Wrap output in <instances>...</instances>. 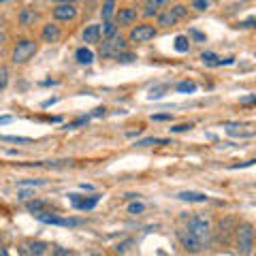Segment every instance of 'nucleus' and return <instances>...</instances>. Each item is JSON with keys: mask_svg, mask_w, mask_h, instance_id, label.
<instances>
[{"mask_svg": "<svg viewBox=\"0 0 256 256\" xmlns=\"http://www.w3.org/2000/svg\"><path fill=\"white\" fill-rule=\"evenodd\" d=\"M166 92V86H158V88H152L150 94H148V100H160Z\"/></svg>", "mask_w": 256, "mask_h": 256, "instance_id": "obj_21", "label": "nucleus"}, {"mask_svg": "<svg viewBox=\"0 0 256 256\" xmlns=\"http://www.w3.org/2000/svg\"><path fill=\"white\" fill-rule=\"evenodd\" d=\"M20 24L22 26H32V24L36 22V13L32 11V9H22V13H20Z\"/></svg>", "mask_w": 256, "mask_h": 256, "instance_id": "obj_17", "label": "nucleus"}, {"mask_svg": "<svg viewBox=\"0 0 256 256\" xmlns=\"http://www.w3.org/2000/svg\"><path fill=\"white\" fill-rule=\"evenodd\" d=\"M114 13H116V0H105V4H102V11H100V15H102V20H111L114 18Z\"/></svg>", "mask_w": 256, "mask_h": 256, "instance_id": "obj_18", "label": "nucleus"}, {"mask_svg": "<svg viewBox=\"0 0 256 256\" xmlns=\"http://www.w3.org/2000/svg\"><path fill=\"white\" fill-rule=\"evenodd\" d=\"M36 50H38L36 41H32V38H22V41L13 47V54H11L13 64H26L32 56L36 54Z\"/></svg>", "mask_w": 256, "mask_h": 256, "instance_id": "obj_2", "label": "nucleus"}, {"mask_svg": "<svg viewBox=\"0 0 256 256\" xmlns=\"http://www.w3.org/2000/svg\"><path fill=\"white\" fill-rule=\"evenodd\" d=\"M43 180H20L18 186H43Z\"/></svg>", "mask_w": 256, "mask_h": 256, "instance_id": "obj_30", "label": "nucleus"}, {"mask_svg": "<svg viewBox=\"0 0 256 256\" xmlns=\"http://www.w3.org/2000/svg\"><path fill=\"white\" fill-rule=\"evenodd\" d=\"M75 60L79 64H92L94 62V54H92V50H88V47H79V50L75 52Z\"/></svg>", "mask_w": 256, "mask_h": 256, "instance_id": "obj_16", "label": "nucleus"}, {"mask_svg": "<svg viewBox=\"0 0 256 256\" xmlns=\"http://www.w3.org/2000/svg\"><path fill=\"white\" fill-rule=\"evenodd\" d=\"M180 201H188V203H207V196L205 192H194V190H184L178 194Z\"/></svg>", "mask_w": 256, "mask_h": 256, "instance_id": "obj_13", "label": "nucleus"}, {"mask_svg": "<svg viewBox=\"0 0 256 256\" xmlns=\"http://www.w3.org/2000/svg\"><path fill=\"white\" fill-rule=\"evenodd\" d=\"M242 102H244V105H250V102H256V96H244Z\"/></svg>", "mask_w": 256, "mask_h": 256, "instance_id": "obj_39", "label": "nucleus"}, {"mask_svg": "<svg viewBox=\"0 0 256 256\" xmlns=\"http://www.w3.org/2000/svg\"><path fill=\"white\" fill-rule=\"evenodd\" d=\"M56 100H58V98H50V100H45V102H43V107H50V105H54Z\"/></svg>", "mask_w": 256, "mask_h": 256, "instance_id": "obj_42", "label": "nucleus"}, {"mask_svg": "<svg viewBox=\"0 0 256 256\" xmlns=\"http://www.w3.org/2000/svg\"><path fill=\"white\" fill-rule=\"evenodd\" d=\"M0 2H6V0H0Z\"/></svg>", "mask_w": 256, "mask_h": 256, "instance_id": "obj_45", "label": "nucleus"}, {"mask_svg": "<svg viewBox=\"0 0 256 256\" xmlns=\"http://www.w3.org/2000/svg\"><path fill=\"white\" fill-rule=\"evenodd\" d=\"M237 28H256V18H248L237 24Z\"/></svg>", "mask_w": 256, "mask_h": 256, "instance_id": "obj_32", "label": "nucleus"}, {"mask_svg": "<svg viewBox=\"0 0 256 256\" xmlns=\"http://www.w3.org/2000/svg\"><path fill=\"white\" fill-rule=\"evenodd\" d=\"M201 60H203L205 64H214V66H216V62H218L220 58H218V56H216L214 52H203V54H201Z\"/></svg>", "mask_w": 256, "mask_h": 256, "instance_id": "obj_27", "label": "nucleus"}, {"mask_svg": "<svg viewBox=\"0 0 256 256\" xmlns=\"http://www.w3.org/2000/svg\"><path fill=\"white\" fill-rule=\"evenodd\" d=\"M2 141H11V143H30L28 137H11V134H4Z\"/></svg>", "mask_w": 256, "mask_h": 256, "instance_id": "obj_33", "label": "nucleus"}, {"mask_svg": "<svg viewBox=\"0 0 256 256\" xmlns=\"http://www.w3.org/2000/svg\"><path fill=\"white\" fill-rule=\"evenodd\" d=\"M0 256H11V254L6 252V250H0Z\"/></svg>", "mask_w": 256, "mask_h": 256, "instance_id": "obj_44", "label": "nucleus"}, {"mask_svg": "<svg viewBox=\"0 0 256 256\" xmlns=\"http://www.w3.org/2000/svg\"><path fill=\"white\" fill-rule=\"evenodd\" d=\"M178 237H180V242H182V246L186 248V250H190V252H201V250H203V246L198 244L196 239L192 237L190 233H186V230H184V228H182L180 233H178Z\"/></svg>", "mask_w": 256, "mask_h": 256, "instance_id": "obj_11", "label": "nucleus"}, {"mask_svg": "<svg viewBox=\"0 0 256 256\" xmlns=\"http://www.w3.org/2000/svg\"><path fill=\"white\" fill-rule=\"evenodd\" d=\"M237 248L239 252H242V256H248L252 252L254 248V230L250 224H242V226L237 228Z\"/></svg>", "mask_w": 256, "mask_h": 256, "instance_id": "obj_6", "label": "nucleus"}, {"mask_svg": "<svg viewBox=\"0 0 256 256\" xmlns=\"http://www.w3.org/2000/svg\"><path fill=\"white\" fill-rule=\"evenodd\" d=\"M143 2H146V9L158 11V9H162V6L169 4V0H143Z\"/></svg>", "mask_w": 256, "mask_h": 256, "instance_id": "obj_23", "label": "nucleus"}, {"mask_svg": "<svg viewBox=\"0 0 256 256\" xmlns=\"http://www.w3.org/2000/svg\"><path fill=\"white\" fill-rule=\"evenodd\" d=\"M137 22V9L132 6H124V9L118 11V24L120 26H130V24Z\"/></svg>", "mask_w": 256, "mask_h": 256, "instance_id": "obj_12", "label": "nucleus"}, {"mask_svg": "<svg viewBox=\"0 0 256 256\" xmlns=\"http://www.w3.org/2000/svg\"><path fill=\"white\" fill-rule=\"evenodd\" d=\"M192 6H194L196 11H205L207 6H210V0H192Z\"/></svg>", "mask_w": 256, "mask_h": 256, "instance_id": "obj_31", "label": "nucleus"}, {"mask_svg": "<svg viewBox=\"0 0 256 256\" xmlns=\"http://www.w3.org/2000/svg\"><path fill=\"white\" fill-rule=\"evenodd\" d=\"M75 18H77L75 4H58L54 9V20H58V22H73Z\"/></svg>", "mask_w": 256, "mask_h": 256, "instance_id": "obj_10", "label": "nucleus"}, {"mask_svg": "<svg viewBox=\"0 0 256 256\" xmlns=\"http://www.w3.org/2000/svg\"><path fill=\"white\" fill-rule=\"evenodd\" d=\"M116 32H118V26H116V24L111 22V20H107V22H105V24H102V26H100V34H105V38L114 36Z\"/></svg>", "mask_w": 256, "mask_h": 256, "instance_id": "obj_20", "label": "nucleus"}, {"mask_svg": "<svg viewBox=\"0 0 256 256\" xmlns=\"http://www.w3.org/2000/svg\"><path fill=\"white\" fill-rule=\"evenodd\" d=\"M175 50H178L180 54L188 52V50H190V41H188V36H184V34L175 36Z\"/></svg>", "mask_w": 256, "mask_h": 256, "instance_id": "obj_19", "label": "nucleus"}, {"mask_svg": "<svg viewBox=\"0 0 256 256\" xmlns=\"http://www.w3.org/2000/svg\"><path fill=\"white\" fill-rule=\"evenodd\" d=\"M171 118H173L171 114H156V116H152L154 122H166V120H171Z\"/></svg>", "mask_w": 256, "mask_h": 256, "instance_id": "obj_35", "label": "nucleus"}, {"mask_svg": "<svg viewBox=\"0 0 256 256\" xmlns=\"http://www.w3.org/2000/svg\"><path fill=\"white\" fill-rule=\"evenodd\" d=\"M184 230H186V233H190L203 248L210 244L212 226H210V222H207L205 218H201V216H192V218L186 222V228H184Z\"/></svg>", "mask_w": 256, "mask_h": 256, "instance_id": "obj_1", "label": "nucleus"}, {"mask_svg": "<svg viewBox=\"0 0 256 256\" xmlns=\"http://www.w3.org/2000/svg\"><path fill=\"white\" fill-rule=\"evenodd\" d=\"M98 116H105V109L102 107H98V109H94L92 114H90V118H98Z\"/></svg>", "mask_w": 256, "mask_h": 256, "instance_id": "obj_38", "label": "nucleus"}, {"mask_svg": "<svg viewBox=\"0 0 256 256\" xmlns=\"http://www.w3.org/2000/svg\"><path fill=\"white\" fill-rule=\"evenodd\" d=\"M68 201L73 203V207H77V210H82V212H90L96 207V203L100 201V194H94L90 198H86V196H79V194H68Z\"/></svg>", "mask_w": 256, "mask_h": 256, "instance_id": "obj_9", "label": "nucleus"}, {"mask_svg": "<svg viewBox=\"0 0 256 256\" xmlns=\"http://www.w3.org/2000/svg\"><path fill=\"white\" fill-rule=\"evenodd\" d=\"M6 84H9V70L4 66H0V90H4Z\"/></svg>", "mask_w": 256, "mask_h": 256, "instance_id": "obj_29", "label": "nucleus"}, {"mask_svg": "<svg viewBox=\"0 0 256 256\" xmlns=\"http://www.w3.org/2000/svg\"><path fill=\"white\" fill-rule=\"evenodd\" d=\"M26 207H28V212L30 214H38V212H45V203L43 201H28L26 203Z\"/></svg>", "mask_w": 256, "mask_h": 256, "instance_id": "obj_24", "label": "nucleus"}, {"mask_svg": "<svg viewBox=\"0 0 256 256\" xmlns=\"http://www.w3.org/2000/svg\"><path fill=\"white\" fill-rule=\"evenodd\" d=\"M116 60H118V62H122V64H128V62L137 60V56H134V54H128V52H122V54H118V56H116Z\"/></svg>", "mask_w": 256, "mask_h": 256, "instance_id": "obj_28", "label": "nucleus"}, {"mask_svg": "<svg viewBox=\"0 0 256 256\" xmlns=\"http://www.w3.org/2000/svg\"><path fill=\"white\" fill-rule=\"evenodd\" d=\"M143 212H146V205H143V203H139V201H134V203H130V205H128V214H132V216L143 214Z\"/></svg>", "mask_w": 256, "mask_h": 256, "instance_id": "obj_26", "label": "nucleus"}, {"mask_svg": "<svg viewBox=\"0 0 256 256\" xmlns=\"http://www.w3.org/2000/svg\"><path fill=\"white\" fill-rule=\"evenodd\" d=\"M18 250H20V256H43L47 252V244L28 239V242H24Z\"/></svg>", "mask_w": 256, "mask_h": 256, "instance_id": "obj_8", "label": "nucleus"}, {"mask_svg": "<svg viewBox=\"0 0 256 256\" xmlns=\"http://www.w3.org/2000/svg\"><path fill=\"white\" fill-rule=\"evenodd\" d=\"M156 143H169L166 139H158V137H148V139H141V141H137L134 146H139V148H146V146H156Z\"/></svg>", "mask_w": 256, "mask_h": 256, "instance_id": "obj_22", "label": "nucleus"}, {"mask_svg": "<svg viewBox=\"0 0 256 256\" xmlns=\"http://www.w3.org/2000/svg\"><path fill=\"white\" fill-rule=\"evenodd\" d=\"M60 38V28L56 24H47L43 26V41L45 43H56Z\"/></svg>", "mask_w": 256, "mask_h": 256, "instance_id": "obj_15", "label": "nucleus"}, {"mask_svg": "<svg viewBox=\"0 0 256 256\" xmlns=\"http://www.w3.org/2000/svg\"><path fill=\"white\" fill-rule=\"evenodd\" d=\"M190 34L194 36L196 41H205V34H201V32H198V30H190Z\"/></svg>", "mask_w": 256, "mask_h": 256, "instance_id": "obj_36", "label": "nucleus"}, {"mask_svg": "<svg viewBox=\"0 0 256 256\" xmlns=\"http://www.w3.org/2000/svg\"><path fill=\"white\" fill-rule=\"evenodd\" d=\"M11 120H13L11 116H0V126H2V124H9Z\"/></svg>", "mask_w": 256, "mask_h": 256, "instance_id": "obj_40", "label": "nucleus"}, {"mask_svg": "<svg viewBox=\"0 0 256 256\" xmlns=\"http://www.w3.org/2000/svg\"><path fill=\"white\" fill-rule=\"evenodd\" d=\"M188 15V9L184 4H175L171 9H166L162 13H158V26L162 28H169V26H175L182 18H186Z\"/></svg>", "mask_w": 256, "mask_h": 256, "instance_id": "obj_4", "label": "nucleus"}, {"mask_svg": "<svg viewBox=\"0 0 256 256\" xmlns=\"http://www.w3.org/2000/svg\"><path fill=\"white\" fill-rule=\"evenodd\" d=\"M4 41H6V36H4V32H0V45H4Z\"/></svg>", "mask_w": 256, "mask_h": 256, "instance_id": "obj_43", "label": "nucleus"}, {"mask_svg": "<svg viewBox=\"0 0 256 256\" xmlns=\"http://www.w3.org/2000/svg\"><path fill=\"white\" fill-rule=\"evenodd\" d=\"M126 50V38L120 34V32H116L114 36L105 38V43L100 45V56L102 58H116L118 54H122Z\"/></svg>", "mask_w": 256, "mask_h": 256, "instance_id": "obj_3", "label": "nucleus"}, {"mask_svg": "<svg viewBox=\"0 0 256 256\" xmlns=\"http://www.w3.org/2000/svg\"><path fill=\"white\" fill-rule=\"evenodd\" d=\"M38 222L43 224H56V226H82L84 220L82 218H60V216H54V214H47V212H38V214H32Z\"/></svg>", "mask_w": 256, "mask_h": 256, "instance_id": "obj_5", "label": "nucleus"}, {"mask_svg": "<svg viewBox=\"0 0 256 256\" xmlns=\"http://www.w3.org/2000/svg\"><path fill=\"white\" fill-rule=\"evenodd\" d=\"M30 196H32V192H30V190H24V192H20V201H28Z\"/></svg>", "mask_w": 256, "mask_h": 256, "instance_id": "obj_37", "label": "nucleus"}, {"mask_svg": "<svg viewBox=\"0 0 256 256\" xmlns=\"http://www.w3.org/2000/svg\"><path fill=\"white\" fill-rule=\"evenodd\" d=\"M178 90H180V92L192 94V92H196V84H194V82H188V79H186V82H180V84H178Z\"/></svg>", "mask_w": 256, "mask_h": 256, "instance_id": "obj_25", "label": "nucleus"}, {"mask_svg": "<svg viewBox=\"0 0 256 256\" xmlns=\"http://www.w3.org/2000/svg\"><path fill=\"white\" fill-rule=\"evenodd\" d=\"M82 36H84V43H88V45L98 43L100 41V26L98 24H90V26H86Z\"/></svg>", "mask_w": 256, "mask_h": 256, "instance_id": "obj_14", "label": "nucleus"}, {"mask_svg": "<svg viewBox=\"0 0 256 256\" xmlns=\"http://www.w3.org/2000/svg\"><path fill=\"white\" fill-rule=\"evenodd\" d=\"M54 2H60V4H73L75 0H54Z\"/></svg>", "mask_w": 256, "mask_h": 256, "instance_id": "obj_41", "label": "nucleus"}, {"mask_svg": "<svg viewBox=\"0 0 256 256\" xmlns=\"http://www.w3.org/2000/svg\"><path fill=\"white\" fill-rule=\"evenodd\" d=\"M192 128V124H178V126H173V128H169L171 132H186V130H190Z\"/></svg>", "mask_w": 256, "mask_h": 256, "instance_id": "obj_34", "label": "nucleus"}, {"mask_svg": "<svg viewBox=\"0 0 256 256\" xmlns=\"http://www.w3.org/2000/svg\"><path fill=\"white\" fill-rule=\"evenodd\" d=\"M158 34L156 32V28L152 26V24H139V26H134L132 30H130V34H128V38H130L132 43H148V41H152Z\"/></svg>", "mask_w": 256, "mask_h": 256, "instance_id": "obj_7", "label": "nucleus"}]
</instances>
